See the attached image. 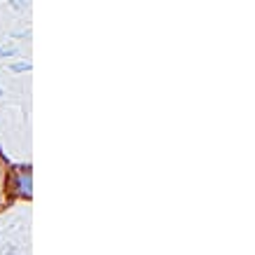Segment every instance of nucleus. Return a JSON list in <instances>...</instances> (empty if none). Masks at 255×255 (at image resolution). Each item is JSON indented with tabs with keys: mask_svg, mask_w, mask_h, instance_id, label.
Listing matches in <instances>:
<instances>
[{
	"mask_svg": "<svg viewBox=\"0 0 255 255\" xmlns=\"http://www.w3.org/2000/svg\"><path fill=\"white\" fill-rule=\"evenodd\" d=\"M5 185H9V194H12V197L31 199V166H19V169H12Z\"/></svg>",
	"mask_w": 255,
	"mask_h": 255,
	"instance_id": "f257e3e1",
	"label": "nucleus"
},
{
	"mask_svg": "<svg viewBox=\"0 0 255 255\" xmlns=\"http://www.w3.org/2000/svg\"><path fill=\"white\" fill-rule=\"evenodd\" d=\"M12 70H19V73H21V70H28V63H14Z\"/></svg>",
	"mask_w": 255,
	"mask_h": 255,
	"instance_id": "f03ea898",
	"label": "nucleus"
}]
</instances>
